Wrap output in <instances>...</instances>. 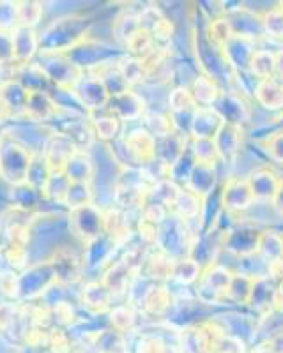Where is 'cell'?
Here are the masks:
<instances>
[{"label":"cell","mask_w":283,"mask_h":353,"mask_svg":"<svg viewBox=\"0 0 283 353\" xmlns=\"http://www.w3.org/2000/svg\"><path fill=\"white\" fill-rule=\"evenodd\" d=\"M225 17L228 20V23H231V28L234 34L251 37L255 41L264 36L262 17L257 14L255 11H251V9L243 8V4L239 6L235 11L225 14Z\"/></svg>","instance_id":"obj_8"},{"label":"cell","mask_w":283,"mask_h":353,"mask_svg":"<svg viewBox=\"0 0 283 353\" xmlns=\"http://www.w3.org/2000/svg\"><path fill=\"white\" fill-rule=\"evenodd\" d=\"M246 179L251 194L255 198V203H271L280 184H282V179L271 168H266V166L255 168Z\"/></svg>","instance_id":"obj_6"},{"label":"cell","mask_w":283,"mask_h":353,"mask_svg":"<svg viewBox=\"0 0 283 353\" xmlns=\"http://www.w3.org/2000/svg\"><path fill=\"white\" fill-rule=\"evenodd\" d=\"M271 205H273V209H275V212L278 214V216L283 217V181H282V184H280L278 191H276L275 198H273Z\"/></svg>","instance_id":"obj_25"},{"label":"cell","mask_w":283,"mask_h":353,"mask_svg":"<svg viewBox=\"0 0 283 353\" xmlns=\"http://www.w3.org/2000/svg\"><path fill=\"white\" fill-rule=\"evenodd\" d=\"M188 149L193 154L197 163H206V165H218L219 163L218 150H216V145L213 140H195V138H191Z\"/></svg>","instance_id":"obj_20"},{"label":"cell","mask_w":283,"mask_h":353,"mask_svg":"<svg viewBox=\"0 0 283 353\" xmlns=\"http://www.w3.org/2000/svg\"><path fill=\"white\" fill-rule=\"evenodd\" d=\"M223 210L228 214H243L255 205L246 176H228L222 185Z\"/></svg>","instance_id":"obj_2"},{"label":"cell","mask_w":283,"mask_h":353,"mask_svg":"<svg viewBox=\"0 0 283 353\" xmlns=\"http://www.w3.org/2000/svg\"><path fill=\"white\" fill-rule=\"evenodd\" d=\"M190 92L197 106H215L223 94V88L218 81L202 72V74H197V78L191 81Z\"/></svg>","instance_id":"obj_13"},{"label":"cell","mask_w":283,"mask_h":353,"mask_svg":"<svg viewBox=\"0 0 283 353\" xmlns=\"http://www.w3.org/2000/svg\"><path fill=\"white\" fill-rule=\"evenodd\" d=\"M234 272L250 277L255 281V279H260V277L271 276V263H267L259 253L248 254V256L237 258V269Z\"/></svg>","instance_id":"obj_17"},{"label":"cell","mask_w":283,"mask_h":353,"mask_svg":"<svg viewBox=\"0 0 283 353\" xmlns=\"http://www.w3.org/2000/svg\"><path fill=\"white\" fill-rule=\"evenodd\" d=\"M232 279H234V270L225 267V265L215 263L204 269L198 283H202V285H206L207 288H211L213 292L219 293V295L226 301V292L231 288Z\"/></svg>","instance_id":"obj_14"},{"label":"cell","mask_w":283,"mask_h":353,"mask_svg":"<svg viewBox=\"0 0 283 353\" xmlns=\"http://www.w3.org/2000/svg\"><path fill=\"white\" fill-rule=\"evenodd\" d=\"M175 212L181 221L198 219V228H200V214H202V198H198L191 191H179L174 200Z\"/></svg>","instance_id":"obj_16"},{"label":"cell","mask_w":283,"mask_h":353,"mask_svg":"<svg viewBox=\"0 0 283 353\" xmlns=\"http://www.w3.org/2000/svg\"><path fill=\"white\" fill-rule=\"evenodd\" d=\"M267 128H271L269 131H267V134H271L273 131H283V112L280 113L278 117H275V121L271 122V124H267ZM266 134V137H267ZM264 137V138H266Z\"/></svg>","instance_id":"obj_27"},{"label":"cell","mask_w":283,"mask_h":353,"mask_svg":"<svg viewBox=\"0 0 283 353\" xmlns=\"http://www.w3.org/2000/svg\"><path fill=\"white\" fill-rule=\"evenodd\" d=\"M257 50H259L257 41L246 36H239V34H232L222 46V52L225 55L226 62H228V65L235 72L248 71L251 59H253Z\"/></svg>","instance_id":"obj_4"},{"label":"cell","mask_w":283,"mask_h":353,"mask_svg":"<svg viewBox=\"0 0 283 353\" xmlns=\"http://www.w3.org/2000/svg\"><path fill=\"white\" fill-rule=\"evenodd\" d=\"M255 101L269 112H282L283 110V81L278 78L257 81L253 90Z\"/></svg>","instance_id":"obj_12"},{"label":"cell","mask_w":283,"mask_h":353,"mask_svg":"<svg viewBox=\"0 0 283 353\" xmlns=\"http://www.w3.org/2000/svg\"><path fill=\"white\" fill-rule=\"evenodd\" d=\"M257 253L267 261V263H276V261L283 260V235L275 232V230H267L262 232L260 237L259 251Z\"/></svg>","instance_id":"obj_18"},{"label":"cell","mask_w":283,"mask_h":353,"mask_svg":"<svg viewBox=\"0 0 283 353\" xmlns=\"http://www.w3.org/2000/svg\"><path fill=\"white\" fill-rule=\"evenodd\" d=\"M260 147L273 163L283 166V131H273L271 134H267L260 140Z\"/></svg>","instance_id":"obj_23"},{"label":"cell","mask_w":283,"mask_h":353,"mask_svg":"<svg viewBox=\"0 0 283 353\" xmlns=\"http://www.w3.org/2000/svg\"><path fill=\"white\" fill-rule=\"evenodd\" d=\"M251 286H253V279L234 272V279H232L231 283V288H228V292H226V301L231 302V304L248 305Z\"/></svg>","instance_id":"obj_19"},{"label":"cell","mask_w":283,"mask_h":353,"mask_svg":"<svg viewBox=\"0 0 283 353\" xmlns=\"http://www.w3.org/2000/svg\"><path fill=\"white\" fill-rule=\"evenodd\" d=\"M264 36L269 39L283 41V9L280 6L267 9L262 14Z\"/></svg>","instance_id":"obj_22"},{"label":"cell","mask_w":283,"mask_h":353,"mask_svg":"<svg viewBox=\"0 0 283 353\" xmlns=\"http://www.w3.org/2000/svg\"><path fill=\"white\" fill-rule=\"evenodd\" d=\"M204 269L193 258L186 256V258H181L177 260V263L174 265V276L179 283L182 285H191V283H197L202 276Z\"/></svg>","instance_id":"obj_21"},{"label":"cell","mask_w":283,"mask_h":353,"mask_svg":"<svg viewBox=\"0 0 283 353\" xmlns=\"http://www.w3.org/2000/svg\"><path fill=\"white\" fill-rule=\"evenodd\" d=\"M275 78L283 81V48L276 52V64H275Z\"/></svg>","instance_id":"obj_26"},{"label":"cell","mask_w":283,"mask_h":353,"mask_svg":"<svg viewBox=\"0 0 283 353\" xmlns=\"http://www.w3.org/2000/svg\"><path fill=\"white\" fill-rule=\"evenodd\" d=\"M260 237H262V230L257 228L251 223H241L239 221L225 233L223 251H226V253L235 258L255 254L259 251Z\"/></svg>","instance_id":"obj_1"},{"label":"cell","mask_w":283,"mask_h":353,"mask_svg":"<svg viewBox=\"0 0 283 353\" xmlns=\"http://www.w3.org/2000/svg\"><path fill=\"white\" fill-rule=\"evenodd\" d=\"M225 233L222 228L206 230V232L198 233L197 241L191 245L190 258H193L202 269L209 265L218 263V254L223 251V241H225Z\"/></svg>","instance_id":"obj_3"},{"label":"cell","mask_w":283,"mask_h":353,"mask_svg":"<svg viewBox=\"0 0 283 353\" xmlns=\"http://www.w3.org/2000/svg\"><path fill=\"white\" fill-rule=\"evenodd\" d=\"M275 64H276V52L266 48H259L255 52L253 59L250 62L248 72L257 81L269 80L275 77Z\"/></svg>","instance_id":"obj_15"},{"label":"cell","mask_w":283,"mask_h":353,"mask_svg":"<svg viewBox=\"0 0 283 353\" xmlns=\"http://www.w3.org/2000/svg\"><path fill=\"white\" fill-rule=\"evenodd\" d=\"M216 150H218L219 163H232L237 157L241 145H243V129L235 124H223L218 134L215 137Z\"/></svg>","instance_id":"obj_9"},{"label":"cell","mask_w":283,"mask_h":353,"mask_svg":"<svg viewBox=\"0 0 283 353\" xmlns=\"http://www.w3.org/2000/svg\"><path fill=\"white\" fill-rule=\"evenodd\" d=\"M225 121L215 106H197L191 115L190 137L195 140H215Z\"/></svg>","instance_id":"obj_5"},{"label":"cell","mask_w":283,"mask_h":353,"mask_svg":"<svg viewBox=\"0 0 283 353\" xmlns=\"http://www.w3.org/2000/svg\"><path fill=\"white\" fill-rule=\"evenodd\" d=\"M215 108L226 124L243 125L244 122L250 121V108L244 103L243 94L237 90H223Z\"/></svg>","instance_id":"obj_7"},{"label":"cell","mask_w":283,"mask_h":353,"mask_svg":"<svg viewBox=\"0 0 283 353\" xmlns=\"http://www.w3.org/2000/svg\"><path fill=\"white\" fill-rule=\"evenodd\" d=\"M172 108L177 110L179 113H190L197 108V103H195L193 96H191L190 88L188 87H179L172 92Z\"/></svg>","instance_id":"obj_24"},{"label":"cell","mask_w":283,"mask_h":353,"mask_svg":"<svg viewBox=\"0 0 283 353\" xmlns=\"http://www.w3.org/2000/svg\"><path fill=\"white\" fill-rule=\"evenodd\" d=\"M188 191L197 194L198 198H207L218 189V165H206L197 163L188 181Z\"/></svg>","instance_id":"obj_10"},{"label":"cell","mask_w":283,"mask_h":353,"mask_svg":"<svg viewBox=\"0 0 283 353\" xmlns=\"http://www.w3.org/2000/svg\"><path fill=\"white\" fill-rule=\"evenodd\" d=\"M278 283L280 281H276L273 276L255 279L253 286H251L250 299H248V305L257 309V311H262L266 314L271 313L273 309H275Z\"/></svg>","instance_id":"obj_11"}]
</instances>
